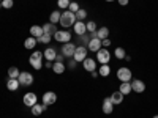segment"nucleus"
I'll return each mask as SVG.
<instances>
[{
  "instance_id": "obj_1",
  "label": "nucleus",
  "mask_w": 158,
  "mask_h": 118,
  "mask_svg": "<svg viewBox=\"0 0 158 118\" xmlns=\"http://www.w3.org/2000/svg\"><path fill=\"white\" fill-rule=\"evenodd\" d=\"M74 22H76V14H74V13H71L70 10H65L62 14H60V21H59V24L62 25L65 30H67L68 27H73Z\"/></svg>"
},
{
  "instance_id": "obj_2",
  "label": "nucleus",
  "mask_w": 158,
  "mask_h": 118,
  "mask_svg": "<svg viewBox=\"0 0 158 118\" xmlns=\"http://www.w3.org/2000/svg\"><path fill=\"white\" fill-rule=\"evenodd\" d=\"M44 58V55H43V52L41 50H35V52H32V55H30V58H29V63L32 65V68L33 69H41L43 66H44V63L41 61Z\"/></svg>"
},
{
  "instance_id": "obj_3",
  "label": "nucleus",
  "mask_w": 158,
  "mask_h": 118,
  "mask_svg": "<svg viewBox=\"0 0 158 118\" xmlns=\"http://www.w3.org/2000/svg\"><path fill=\"white\" fill-rule=\"evenodd\" d=\"M76 44L74 43H63V46H62V49H60V54L65 57V58H73V55H74V50H76Z\"/></svg>"
},
{
  "instance_id": "obj_4",
  "label": "nucleus",
  "mask_w": 158,
  "mask_h": 118,
  "mask_svg": "<svg viewBox=\"0 0 158 118\" xmlns=\"http://www.w3.org/2000/svg\"><path fill=\"white\" fill-rule=\"evenodd\" d=\"M97 61H100L101 65H109V61H111V52L106 47H101L97 52Z\"/></svg>"
},
{
  "instance_id": "obj_5",
  "label": "nucleus",
  "mask_w": 158,
  "mask_h": 118,
  "mask_svg": "<svg viewBox=\"0 0 158 118\" xmlns=\"http://www.w3.org/2000/svg\"><path fill=\"white\" fill-rule=\"evenodd\" d=\"M87 54H89V49H87V46H79V47H76V50H74L73 60H74L76 63H79V61H84V60L87 58Z\"/></svg>"
},
{
  "instance_id": "obj_6",
  "label": "nucleus",
  "mask_w": 158,
  "mask_h": 118,
  "mask_svg": "<svg viewBox=\"0 0 158 118\" xmlns=\"http://www.w3.org/2000/svg\"><path fill=\"white\" fill-rule=\"evenodd\" d=\"M18 81L21 84V87H30L33 84V76L29 73V71H21Z\"/></svg>"
},
{
  "instance_id": "obj_7",
  "label": "nucleus",
  "mask_w": 158,
  "mask_h": 118,
  "mask_svg": "<svg viewBox=\"0 0 158 118\" xmlns=\"http://www.w3.org/2000/svg\"><path fill=\"white\" fill-rule=\"evenodd\" d=\"M131 76H133V73L130 71V68L122 66V68L117 69V79H118L120 82H130V81H131Z\"/></svg>"
},
{
  "instance_id": "obj_8",
  "label": "nucleus",
  "mask_w": 158,
  "mask_h": 118,
  "mask_svg": "<svg viewBox=\"0 0 158 118\" xmlns=\"http://www.w3.org/2000/svg\"><path fill=\"white\" fill-rule=\"evenodd\" d=\"M54 39L59 43H70L71 41V33L68 30H57V33L54 35Z\"/></svg>"
},
{
  "instance_id": "obj_9",
  "label": "nucleus",
  "mask_w": 158,
  "mask_h": 118,
  "mask_svg": "<svg viewBox=\"0 0 158 118\" xmlns=\"http://www.w3.org/2000/svg\"><path fill=\"white\" fill-rule=\"evenodd\" d=\"M22 102H24V106L25 107H33L35 104L38 102V98L35 93H32V91H29V93H25L22 96Z\"/></svg>"
},
{
  "instance_id": "obj_10",
  "label": "nucleus",
  "mask_w": 158,
  "mask_h": 118,
  "mask_svg": "<svg viewBox=\"0 0 158 118\" xmlns=\"http://www.w3.org/2000/svg\"><path fill=\"white\" fill-rule=\"evenodd\" d=\"M56 101H57V95L54 91H46L41 96V102L46 104V106H52V104H56Z\"/></svg>"
},
{
  "instance_id": "obj_11",
  "label": "nucleus",
  "mask_w": 158,
  "mask_h": 118,
  "mask_svg": "<svg viewBox=\"0 0 158 118\" xmlns=\"http://www.w3.org/2000/svg\"><path fill=\"white\" fill-rule=\"evenodd\" d=\"M101 47H103L101 39H98V38H90V39H89V43H87V49H89V50H92V52H98Z\"/></svg>"
},
{
  "instance_id": "obj_12",
  "label": "nucleus",
  "mask_w": 158,
  "mask_h": 118,
  "mask_svg": "<svg viewBox=\"0 0 158 118\" xmlns=\"http://www.w3.org/2000/svg\"><path fill=\"white\" fill-rule=\"evenodd\" d=\"M130 84H131V90H133L135 93H142V91L146 90V84L142 81H139V79H133Z\"/></svg>"
},
{
  "instance_id": "obj_13",
  "label": "nucleus",
  "mask_w": 158,
  "mask_h": 118,
  "mask_svg": "<svg viewBox=\"0 0 158 118\" xmlns=\"http://www.w3.org/2000/svg\"><path fill=\"white\" fill-rule=\"evenodd\" d=\"M73 30H74V33L76 35H85V32H87V27H85V22H82V21H76L74 22V25H73Z\"/></svg>"
},
{
  "instance_id": "obj_14",
  "label": "nucleus",
  "mask_w": 158,
  "mask_h": 118,
  "mask_svg": "<svg viewBox=\"0 0 158 118\" xmlns=\"http://www.w3.org/2000/svg\"><path fill=\"white\" fill-rule=\"evenodd\" d=\"M82 66H84V69L89 71V73L95 71V69H97V60H94V58H85V60L82 61Z\"/></svg>"
},
{
  "instance_id": "obj_15",
  "label": "nucleus",
  "mask_w": 158,
  "mask_h": 118,
  "mask_svg": "<svg viewBox=\"0 0 158 118\" xmlns=\"http://www.w3.org/2000/svg\"><path fill=\"white\" fill-rule=\"evenodd\" d=\"M43 32H44V35L54 36V35L57 33V25H56V24L48 22V24H44V25H43Z\"/></svg>"
},
{
  "instance_id": "obj_16",
  "label": "nucleus",
  "mask_w": 158,
  "mask_h": 118,
  "mask_svg": "<svg viewBox=\"0 0 158 118\" xmlns=\"http://www.w3.org/2000/svg\"><path fill=\"white\" fill-rule=\"evenodd\" d=\"M101 109H103V112L106 113V115L112 113V110H114V104H112L111 98H104V101H103V106H101Z\"/></svg>"
},
{
  "instance_id": "obj_17",
  "label": "nucleus",
  "mask_w": 158,
  "mask_h": 118,
  "mask_svg": "<svg viewBox=\"0 0 158 118\" xmlns=\"http://www.w3.org/2000/svg\"><path fill=\"white\" fill-rule=\"evenodd\" d=\"M43 55H44V58H46V60L54 61V60H56V57H57V50H56L54 47H46V50L43 52Z\"/></svg>"
},
{
  "instance_id": "obj_18",
  "label": "nucleus",
  "mask_w": 158,
  "mask_h": 118,
  "mask_svg": "<svg viewBox=\"0 0 158 118\" xmlns=\"http://www.w3.org/2000/svg\"><path fill=\"white\" fill-rule=\"evenodd\" d=\"M46 107H48L46 104H43V102H41V104L36 102L35 106H33V107H30V109H32V113H33L35 116H40V115H41V113L46 110Z\"/></svg>"
},
{
  "instance_id": "obj_19",
  "label": "nucleus",
  "mask_w": 158,
  "mask_h": 118,
  "mask_svg": "<svg viewBox=\"0 0 158 118\" xmlns=\"http://www.w3.org/2000/svg\"><path fill=\"white\" fill-rule=\"evenodd\" d=\"M19 87H21V84H19L18 79H8V81H6V88L10 91H18Z\"/></svg>"
},
{
  "instance_id": "obj_20",
  "label": "nucleus",
  "mask_w": 158,
  "mask_h": 118,
  "mask_svg": "<svg viewBox=\"0 0 158 118\" xmlns=\"http://www.w3.org/2000/svg\"><path fill=\"white\" fill-rule=\"evenodd\" d=\"M95 33H97V38L101 39V41L106 39V38H109V29L108 27H100V29H97Z\"/></svg>"
},
{
  "instance_id": "obj_21",
  "label": "nucleus",
  "mask_w": 158,
  "mask_h": 118,
  "mask_svg": "<svg viewBox=\"0 0 158 118\" xmlns=\"http://www.w3.org/2000/svg\"><path fill=\"white\" fill-rule=\"evenodd\" d=\"M111 98V101H112V104H114V106H115V104H122L123 102V95L120 93V91H114V93L109 96Z\"/></svg>"
},
{
  "instance_id": "obj_22",
  "label": "nucleus",
  "mask_w": 158,
  "mask_h": 118,
  "mask_svg": "<svg viewBox=\"0 0 158 118\" xmlns=\"http://www.w3.org/2000/svg\"><path fill=\"white\" fill-rule=\"evenodd\" d=\"M41 35H44L43 27H40V25H32V27H30V36H33V38H40Z\"/></svg>"
},
{
  "instance_id": "obj_23",
  "label": "nucleus",
  "mask_w": 158,
  "mask_h": 118,
  "mask_svg": "<svg viewBox=\"0 0 158 118\" xmlns=\"http://www.w3.org/2000/svg\"><path fill=\"white\" fill-rule=\"evenodd\" d=\"M118 91H120V93H122L123 96L130 95L131 91H133V90H131V84H130V82H122V84H120V87H118Z\"/></svg>"
},
{
  "instance_id": "obj_24",
  "label": "nucleus",
  "mask_w": 158,
  "mask_h": 118,
  "mask_svg": "<svg viewBox=\"0 0 158 118\" xmlns=\"http://www.w3.org/2000/svg\"><path fill=\"white\" fill-rule=\"evenodd\" d=\"M36 44H38V41H36V38H33V36L25 38V41H24V47H25V49H29V50H32Z\"/></svg>"
},
{
  "instance_id": "obj_25",
  "label": "nucleus",
  "mask_w": 158,
  "mask_h": 118,
  "mask_svg": "<svg viewBox=\"0 0 158 118\" xmlns=\"http://www.w3.org/2000/svg\"><path fill=\"white\" fill-rule=\"evenodd\" d=\"M52 73H56V74H63V73H65V63L54 61V63H52Z\"/></svg>"
},
{
  "instance_id": "obj_26",
  "label": "nucleus",
  "mask_w": 158,
  "mask_h": 118,
  "mask_svg": "<svg viewBox=\"0 0 158 118\" xmlns=\"http://www.w3.org/2000/svg\"><path fill=\"white\" fill-rule=\"evenodd\" d=\"M60 14H62L60 11L54 10V11L51 13V16H49V22H51V24H59V21H60Z\"/></svg>"
},
{
  "instance_id": "obj_27",
  "label": "nucleus",
  "mask_w": 158,
  "mask_h": 118,
  "mask_svg": "<svg viewBox=\"0 0 158 118\" xmlns=\"http://www.w3.org/2000/svg\"><path fill=\"white\" fill-rule=\"evenodd\" d=\"M98 74L103 76V77H108L111 74V68H109V65H101L100 69H98Z\"/></svg>"
},
{
  "instance_id": "obj_28",
  "label": "nucleus",
  "mask_w": 158,
  "mask_h": 118,
  "mask_svg": "<svg viewBox=\"0 0 158 118\" xmlns=\"http://www.w3.org/2000/svg\"><path fill=\"white\" fill-rule=\"evenodd\" d=\"M19 74H21V71L18 69V66H11L8 69V79H18Z\"/></svg>"
},
{
  "instance_id": "obj_29",
  "label": "nucleus",
  "mask_w": 158,
  "mask_h": 118,
  "mask_svg": "<svg viewBox=\"0 0 158 118\" xmlns=\"http://www.w3.org/2000/svg\"><path fill=\"white\" fill-rule=\"evenodd\" d=\"M114 55H115V58H118V60H123V58L127 57V52H125L123 47H115Z\"/></svg>"
},
{
  "instance_id": "obj_30",
  "label": "nucleus",
  "mask_w": 158,
  "mask_h": 118,
  "mask_svg": "<svg viewBox=\"0 0 158 118\" xmlns=\"http://www.w3.org/2000/svg\"><path fill=\"white\" fill-rule=\"evenodd\" d=\"M87 18V11L82 10V8H79L77 13H76V21H84Z\"/></svg>"
},
{
  "instance_id": "obj_31",
  "label": "nucleus",
  "mask_w": 158,
  "mask_h": 118,
  "mask_svg": "<svg viewBox=\"0 0 158 118\" xmlns=\"http://www.w3.org/2000/svg\"><path fill=\"white\" fill-rule=\"evenodd\" d=\"M85 27H87V32L89 33H95L97 32V22H94V21L85 22Z\"/></svg>"
},
{
  "instance_id": "obj_32",
  "label": "nucleus",
  "mask_w": 158,
  "mask_h": 118,
  "mask_svg": "<svg viewBox=\"0 0 158 118\" xmlns=\"http://www.w3.org/2000/svg\"><path fill=\"white\" fill-rule=\"evenodd\" d=\"M51 39H52V36H49V35H41L40 38H36V41L41 43V44H49Z\"/></svg>"
},
{
  "instance_id": "obj_33",
  "label": "nucleus",
  "mask_w": 158,
  "mask_h": 118,
  "mask_svg": "<svg viewBox=\"0 0 158 118\" xmlns=\"http://www.w3.org/2000/svg\"><path fill=\"white\" fill-rule=\"evenodd\" d=\"M70 0H57V6L60 8V10H68V6H70Z\"/></svg>"
},
{
  "instance_id": "obj_34",
  "label": "nucleus",
  "mask_w": 158,
  "mask_h": 118,
  "mask_svg": "<svg viewBox=\"0 0 158 118\" xmlns=\"http://www.w3.org/2000/svg\"><path fill=\"white\" fill-rule=\"evenodd\" d=\"M13 5H15V0H2V8H5V10L13 8Z\"/></svg>"
},
{
  "instance_id": "obj_35",
  "label": "nucleus",
  "mask_w": 158,
  "mask_h": 118,
  "mask_svg": "<svg viewBox=\"0 0 158 118\" xmlns=\"http://www.w3.org/2000/svg\"><path fill=\"white\" fill-rule=\"evenodd\" d=\"M68 10H70L71 13H74V14H76L77 10H79V3H77V2H71V3H70V6H68Z\"/></svg>"
},
{
  "instance_id": "obj_36",
  "label": "nucleus",
  "mask_w": 158,
  "mask_h": 118,
  "mask_svg": "<svg viewBox=\"0 0 158 118\" xmlns=\"http://www.w3.org/2000/svg\"><path fill=\"white\" fill-rule=\"evenodd\" d=\"M101 44H103V47H108V46H111V39H109V38L103 39V41H101Z\"/></svg>"
},
{
  "instance_id": "obj_37",
  "label": "nucleus",
  "mask_w": 158,
  "mask_h": 118,
  "mask_svg": "<svg viewBox=\"0 0 158 118\" xmlns=\"http://www.w3.org/2000/svg\"><path fill=\"white\" fill-rule=\"evenodd\" d=\"M76 65H77V63H76L74 60H70V61H68V68H70V69H74Z\"/></svg>"
},
{
  "instance_id": "obj_38",
  "label": "nucleus",
  "mask_w": 158,
  "mask_h": 118,
  "mask_svg": "<svg viewBox=\"0 0 158 118\" xmlns=\"http://www.w3.org/2000/svg\"><path fill=\"white\" fill-rule=\"evenodd\" d=\"M56 61H59V63H63V61H65V57H63L62 54H57V57H56Z\"/></svg>"
},
{
  "instance_id": "obj_39",
  "label": "nucleus",
  "mask_w": 158,
  "mask_h": 118,
  "mask_svg": "<svg viewBox=\"0 0 158 118\" xmlns=\"http://www.w3.org/2000/svg\"><path fill=\"white\" fill-rule=\"evenodd\" d=\"M52 63H54V61H49V60H46V61H44V68L52 69Z\"/></svg>"
},
{
  "instance_id": "obj_40",
  "label": "nucleus",
  "mask_w": 158,
  "mask_h": 118,
  "mask_svg": "<svg viewBox=\"0 0 158 118\" xmlns=\"http://www.w3.org/2000/svg\"><path fill=\"white\" fill-rule=\"evenodd\" d=\"M117 2H118V5L125 6V5H128V2H130V0H117Z\"/></svg>"
},
{
  "instance_id": "obj_41",
  "label": "nucleus",
  "mask_w": 158,
  "mask_h": 118,
  "mask_svg": "<svg viewBox=\"0 0 158 118\" xmlns=\"http://www.w3.org/2000/svg\"><path fill=\"white\" fill-rule=\"evenodd\" d=\"M90 74H92V77H94V79H95V77H98V73H97V71H92Z\"/></svg>"
},
{
  "instance_id": "obj_42",
  "label": "nucleus",
  "mask_w": 158,
  "mask_h": 118,
  "mask_svg": "<svg viewBox=\"0 0 158 118\" xmlns=\"http://www.w3.org/2000/svg\"><path fill=\"white\" fill-rule=\"evenodd\" d=\"M106 2H115V0H106Z\"/></svg>"
},
{
  "instance_id": "obj_43",
  "label": "nucleus",
  "mask_w": 158,
  "mask_h": 118,
  "mask_svg": "<svg viewBox=\"0 0 158 118\" xmlns=\"http://www.w3.org/2000/svg\"><path fill=\"white\" fill-rule=\"evenodd\" d=\"M152 118H158V115H153V116H152Z\"/></svg>"
},
{
  "instance_id": "obj_44",
  "label": "nucleus",
  "mask_w": 158,
  "mask_h": 118,
  "mask_svg": "<svg viewBox=\"0 0 158 118\" xmlns=\"http://www.w3.org/2000/svg\"><path fill=\"white\" fill-rule=\"evenodd\" d=\"M0 8H2V2H0Z\"/></svg>"
},
{
  "instance_id": "obj_45",
  "label": "nucleus",
  "mask_w": 158,
  "mask_h": 118,
  "mask_svg": "<svg viewBox=\"0 0 158 118\" xmlns=\"http://www.w3.org/2000/svg\"><path fill=\"white\" fill-rule=\"evenodd\" d=\"M0 2H2V0H0Z\"/></svg>"
}]
</instances>
